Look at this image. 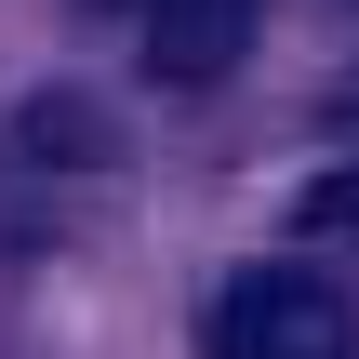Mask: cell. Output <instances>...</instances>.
<instances>
[{"label":"cell","instance_id":"7a4b0ae2","mask_svg":"<svg viewBox=\"0 0 359 359\" xmlns=\"http://www.w3.org/2000/svg\"><path fill=\"white\" fill-rule=\"evenodd\" d=\"M107 13H133L160 80H226L253 53V0H107Z\"/></svg>","mask_w":359,"mask_h":359},{"label":"cell","instance_id":"3957f363","mask_svg":"<svg viewBox=\"0 0 359 359\" xmlns=\"http://www.w3.org/2000/svg\"><path fill=\"white\" fill-rule=\"evenodd\" d=\"M27 147H40L53 173H93V160H120L107 107H80V93H40V107H27Z\"/></svg>","mask_w":359,"mask_h":359},{"label":"cell","instance_id":"277c9868","mask_svg":"<svg viewBox=\"0 0 359 359\" xmlns=\"http://www.w3.org/2000/svg\"><path fill=\"white\" fill-rule=\"evenodd\" d=\"M293 226H306V240H359V160H333V173L293 187Z\"/></svg>","mask_w":359,"mask_h":359},{"label":"cell","instance_id":"6da1fadb","mask_svg":"<svg viewBox=\"0 0 359 359\" xmlns=\"http://www.w3.org/2000/svg\"><path fill=\"white\" fill-rule=\"evenodd\" d=\"M359 320L346 293L320 280V266H253V280H226L213 293V333H200V359H346Z\"/></svg>","mask_w":359,"mask_h":359}]
</instances>
